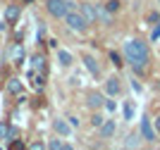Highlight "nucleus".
<instances>
[{
  "label": "nucleus",
  "instance_id": "obj_27",
  "mask_svg": "<svg viewBox=\"0 0 160 150\" xmlns=\"http://www.w3.org/2000/svg\"><path fill=\"white\" fill-rule=\"evenodd\" d=\"M158 2H160V0H158Z\"/></svg>",
  "mask_w": 160,
  "mask_h": 150
},
{
  "label": "nucleus",
  "instance_id": "obj_11",
  "mask_svg": "<svg viewBox=\"0 0 160 150\" xmlns=\"http://www.w3.org/2000/svg\"><path fill=\"white\" fill-rule=\"evenodd\" d=\"M19 14H22L19 5H7V10H5V19L7 22H17V19H19Z\"/></svg>",
  "mask_w": 160,
  "mask_h": 150
},
{
  "label": "nucleus",
  "instance_id": "obj_20",
  "mask_svg": "<svg viewBox=\"0 0 160 150\" xmlns=\"http://www.w3.org/2000/svg\"><path fill=\"white\" fill-rule=\"evenodd\" d=\"M67 122H69V126H72V129H79V119L74 117V114H69V117H67Z\"/></svg>",
  "mask_w": 160,
  "mask_h": 150
},
{
  "label": "nucleus",
  "instance_id": "obj_21",
  "mask_svg": "<svg viewBox=\"0 0 160 150\" xmlns=\"http://www.w3.org/2000/svg\"><path fill=\"white\" fill-rule=\"evenodd\" d=\"M31 62H33V69H41V67H43V57H41V55H36Z\"/></svg>",
  "mask_w": 160,
  "mask_h": 150
},
{
  "label": "nucleus",
  "instance_id": "obj_8",
  "mask_svg": "<svg viewBox=\"0 0 160 150\" xmlns=\"http://www.w3.org/2000/svg\"><path fill=\"white\" fill-rule=\"evenodd\" d=\"M103 103H105V95L103 93H98V91H91L86 95V105L91 107V110H100L103 107Z\"/></svg>",
  "mask_w": 160,
  "mask_h": 150
},
{
  "label": "nucleus",
  "instance_id": "obj_1",
  "mask_svg": "<svg viewBox=\"0 0 160 150\" xmlns=\"http://www.w3.org/2000/svg\"><path fill=\"white\" fill-rule=\"evenodd\" d=\"M122 55H124V60L132 65V69L136 74H141L143 67L151 62V48H148L146 41H141V38L127 41V43L122 46Z\"/></svg>",
  "mask_w": 160,
  "mask_h": 150
},
{
  "label": "nucleus",
  "instance_id": "obj_16",
  "mask_svg": "<svg viewBox=\"0 0 160 150\" xmlns=\"http://www.w3.org/2000/svg\"><path fill=\"white\" fill-rule=\"evenodd\" d=\"M139 133H129L127 141H124V148H139Z\"/></svg>",
  "mask_w": 160,
  "mask_h": 150
},
{
  "label": "nucleus",
  "instance_id": "obj_18",
  "mask_svg": "<svg viewBox=\"0 0 160 150\" xmlns=\"http://www.w3.org/2000/svg\"><path fill=\"white\" fill-rule=\"evenodd\" d=\"M103 119H105V117H103V114H100V112H96L93 117H91V124H93V126H96V129H98V126H100V124H103Z\"/></svg>",
  "mask_w": 160,
  "mask_h": 150
},
{
  "label": "nucleus",
  "instance_id": "obj_25",
  "mask_svg": "<svg viewBox=\"0 0 160 150\" xmlns=\"http://www.w3.org/2000/svg\"><path fill=\"white\" fill-rule=\"evenodd\" d=\"M153 129H155V131H158V133H160V114H158V117H155V122H153Z\"/></svg>",
  "mask_w": 160,
  "mask_h": 150
},
{
  "label": "nucleus",
  "instance_id": "obj_15",
  "mask_svg": "<svg viewBox=\"0 0 160 150\" xmlns=\"http://www.w3.org/2000/svg\"><path fill=\"white\" fill-rule=\"evenodd\" d=\"M103 7H105V10H108V12H110V14H115V12H120L122 2H120V0H108V2H105V5H103Z\"/></svg>",
  "mask_w": 160,
  "mask_h": 150
},
{
  "label": "nucleus",
  "instance_id": "obj_24",
  "mask_svg": "<svg viewBox=\"0 0 160 150\" xmlns=\"http://www.w3.org/2000/svg\"><path fill=\"white\" fill-rule=\"evenodd\" d=\"M148 22H160V14L158 12H151V14H148Z\"/></svg>",
  "mask_w": 160,
  "mask_h": 150
},
{
  "label": "nucleus",
  "instance_id": "obj_14",
  "mask_svg": "<svg viewBox=\"0 0 160 150\" xmlns=\"http://www.w3.org/2000/svg\"><path fill=\"white\" fill-rule=\"evenodd\" d=\"M22 60H24V48H22V46H14L12 48V62H14V65H19Z\"/></svg>",
  "mask_w": 160,
  "mask_h": 150
},
{
  "label": "nucleus",
  "instance_id": "obj_26",
  "mask_svg": "<svg viewBox=\"0 0 160 150\" xmlns=\"http://www.w3.org/2000/svg\"><path fill=\"white\" fill-rule=\"evenodd\" d=\"M158 36H160V22H158V29H155V31H153V33H151V38H153V41H155V38H158Z\"/></svg>",
  "mask_w": 160,
  "mask_h": 150
},
{
  "label": "nucleus",
  "instance_id": "obj_13",
  "mask_svg": "<svg viewBox=\"0 0 160 150\" xmlns=\"http://www.w3.org/2000/svg\"><path fill=\"white\" fill-rule=\"evenodd\" d=\"M22 88H24V86H22V81H19V79H10V81H7V91L12 93V95H19V93H22Z\"/></svg>",
  "mask_w": 160,
  "mask_h": 150
},
{
  "label": "nucleus",
  "instance_id": "obj_12",
  "mask_svg": "<svg viewBox=\"0 0 160 150\" xmlns=\"http://www.w3.org/2000/svg\"><path fill=\"white\" fill-rule=\"evenodd\" d=\"M58 62H60L62 67H69V65L74 62L72 52H69V50H58Z\"/></svg>",
  "mask_w": 160,
  "mask_h": 150
},
{
  "label": "nucleus",
  "instance_id": "obj_2",
  "mask_svg": "<svg viewBox=\"0 0 160 150\" xmlns=\"http://www.w3.org/2000/svg\"><path fill=\"white\" fill-rule=\"evenodd\" d=\"M74 7L77 5H74L72 0H46V10L53 19H65V14L69 10H74Z\"/></svg>",
  "mask_w": 160,
  "mask_h": 150
},
{
  "label": "nucleus",
  "instance_id": "obj_3",
  "mask_svg": "<svg viewBox=\"0 0 160 150\" xmlns=\"http://www.w3.org/2000/svg\"><path fill=\"white\" fill-rule=\"evenodd\" d=\"M65 22H67V26H69V31H77V33H84L88 29V22L84 19V14H81L77 7L65 14Z\"/></svg>",
  "mask_w": 160,
  "mask_h": 150
},
{
  "label": "nucleus",
  "instance_id": "obj_6",
  "mask_svg": "<svg viewBox=\"0 0 160 150\" xmlns=\"http://www.w3.org/2000/svg\"><path fill=\"white\" fill-rule=\"evenodd\" d=\"M122 93V81L117 76H110L105 81V95H110V98H115V95H120Z\"/></svg>",
  "mask_w": 160,
  "mask_h": 150
},
{
  "label": "nucleus",
  "instance_id": "obj_5",
  "mask_svg": "<svg viewBox=\"0 0 160 150\" xmlns=\"http://www.w3.org/2000/svg\"><path fill=\"white\" fill-rule=\"evenodd\" d=\"M77 10L84 14V19H86L88 24H96V22H98V10H100V7L98 5H91V0H84Z\"/></svg>",
  "mask_w": 160,
  "mask_h": 150
},
{
  "label": "nucleus",
  "instance_id": "obj_22",
  "mask_svg": "<svg viewBox=\"0 0 160 150\" xmlns=\"http://www.w3.org/2000/svg\"><path fill=\"white\" fill-rule=\"evenodd\" d=\"M103 107H105L108 112H115V103H112V100H105V103H103Z\"/></svg>",
  "mask_w": 160,
  "mask_h": 150
},
{
  "label": "nucleus",
  "instance_id": "obj_23",
  "mask_svg": "<svg viewBox=\"0 0 160 150\" xmlns=\"http://www.w3.org/2000/svg\"><path fill=\"white\" fill-rule=\"evenodd\" d=\"M5 136H7V124L0 122V138H5Z\"/></svg>",
  "mask_w": 160,
  "mask_h": 150
},
{
  "label": "nucleus",
  "instance_id": "obj_9",
  "mask_svg": "<svg viewBox=\"0 0 160 150\" xmlns=\"http://www.w3.org/2000/svg\"><path fill=\"white\" fill-rule=\"evenodd\" d=\"M53 129L58 131V136H62V138H69L72 136V126H69V122H67V119H55L53 122Z\"/></svg>",
  "mask_w": 160,
  "mask_h": 150
},
{
  "label": "nucleus",
  "instance_id": "obj_10",
  "mask_svg": "<svg viewBox=\"0 0 160 150\" xmlns=\"http://www.w3.org/2000/svg\"><path fill=\"white\" fill-rule=\"evenodd\" d=\"M84 65H86V69L93 76H100V65H98V60L93 57V55H84Z\"/></svg>",
  "mask_w": 160,
  "mask_h": 150
},
{
  "label": "nucleus",
  "instance_id": "obj_7",
  "mask_svg": "<svg viewBox=\"0 0 160 150\" xmlns=\"http://www.w3.org/2000/svg\"><path fill=\"white\" fill-rule=\"evenodd\" d=\"M115 131H117V124H115V119H103V124L98 126V133L100 138H112Z\"/></svg>",
  "mask_w": 160,
  "mask_h": 150
},
{
  "label": "nucleus",
  "instance_id": "obj_4",
  "mask_svg": "<svg viewBox=\"0 0 160 150\" xmlns=\"http://www.w3.org/2000/svg\"><path fill=\"white\" fill-rule=\"evenodd\" d=\"M139 136L143 138L146 143H155V141H158V131L153 129V124H151V117H148V114H143V117H141Z\"/></svg>",
  "mask_w": 160,
  "mask_h": 150
},
{
  "label": "nucleus",
  "instance_id": "obj_19",
  "mask_svg": "<svg viewBox=\"0 0 160 150\" xmlns=\"http://www.w3.org/2000/svg\"><path fill=\"white\" fill-rule=\"evenodd\" d=\"M17 136H19V131H17V129H12V126H7V141H17Z\"/></svg>",
  "mask_w": 160,
  "mask_h": 150
},
{
  "label": "nucleus",
  "instance_id": "obj_17",
  "mask_svg": "<svg viewBox=\"0 0 160 150\" xmlns=\"http://www.w3.org/2000/svg\"><path fill=\"white\" fill-rule=\"evenodd\" d=\"M46 148H50V150H62V148H65V141H62V136H60V138H53V141H48Z\"/></svg>",
  "mask_w": 160,
  "mask_h": 150
}]
</instances>
